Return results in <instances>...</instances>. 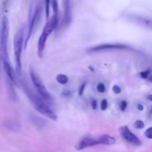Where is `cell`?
<instances>
[{
	"mask_svg": "<svg viewBox=\"0 0 152 152\" xmlns=\"http://www.w3.org/2000/svg\"><path fill=\"white\" fill-rule=\"evenodd\" d=\"M137 109L139 110V111H143L144 106L142 105V104L139 103V104H138V105H137Z\"/></svg>",
	"mask_w": 152,
	"mask_h": 152,
	"instance_id": "obj_25",
	"label": "cell"
},
{
	"mask_svg": "<svg viewBox=\"0 0 152 152\" xmlns=\"http://www.w3.org/2000/svg\"><path fill=\"white\" fill-rule=\"evenodd\" d=\"M86 86V83H83V84H82V86H80V89H79V95H80V96H82V95L83 94V92H84Z\"/></svg>",
	"mask_w": 152,
	"mask_h": 152,
	"instance_id": "obj_23",
	"label": "cell"
},
{
	"mask_svg": "<svg viewBox=\"0 0 152 152\" xmlns=\"http://www.w3.org/2000/svg\"><path fill=\"white\" fill-rule=\"evenodd\" d=\"M65 4V12H64V25H68L71 22V2L69 1H64Z\"/></svg>",
	"mask_w": 152,
	"mask_h": 152,
	"instance_id": "obj_11",
	"label": "cell"
},
{
	"mask_svg": "<svg viewBox=\"0 0 152 152\" xmlns=\"http://www.w3.org/2000/svg\"><path fill=\"white\" fill-rule=\"evenodd\" d=\"M56 81L59 83V84L65 85L68 83V77H67L66 75H65V74H58V75H56Z\"/></svg>",
	"mask_w": 152,
	"mask_h": 152,
	"instance_id": "obj_14",
	"label": "cell"
},
{
	"mask_svg": "<svg viewBox=\"0 0 152 152\" xmlns=\"http://www.w3.org/2000/svg\"><path fill=\"white\" fill-rule=\"evenodd\" d=\"M134 126L137 129H143L144 126H145V124H144L142 120H137L134 123Z\"/></svg>",
	"mask_w": 152,
	"mask_h": 152,
	"instance_id": "obj_16",
	"label": "cell"
},
{
	"mask_svg": "<svg viewBox=\"0 0 152 152\" xmlns=\"http://www.w3.org/2000/svg\"><path fill=\"white\" fill-rule=\"evenodd\" d=\"M23 88L28 97L29 98L31 102L34 105V108L38 112H39L43 116L48 117L51 120L56 121L57 120L58 117L56 113L53 111V110L51 109L48 105V104L45 102V100H43L40 96L36 94L26 83H23Z\"/></svg>",
	"mask_w": 152,
	"mask_h": 152,
	"instance_id": "obj_2",
	"label": "cell"
},
{
	"mask_svg": "<svg viewBox=\"0 0 152 152\" xmlns=\"http://www.w3.org/2000/svg\"><path fill=\"white\" fill-rule=\"evenodd\" d=\"M150 74H151V70L148 69V70H145V71H141L140 73V76L141 77V78L142 79H148L149 77Z\"/></svg>",
	"mask_w": 152,
	"mask_h": 152,
	"instance_id": "obj_15",
	"label": "cell"
},
{
	"mask_svg": "<svg viewBox=\"0 0 152 152\" xmlns=\"http://www.w3.org/2000/svg\"><path fill=\"white\" fill-rule=\"evenodd\" d=\"M99 140H100L101 145H111L115 143L116 140L114 137L111 136L108 134H104L99 136Z\"/></svg>",
	"mask_w": 152,
	"mask_h": 152,
	"instance_id": "obj_12",
	"label": "cell"
},
{
	"mask_svg": "<svg viewBox=\"0 0 152 152\" xmlns=\"http://www.w3.org/2000/svg\"><path fill=\"white\" fill-rule=\"evenodd\" d=\"M148 81L151 82V83H152V74H151V75L149 76V77H148Z\"/></svg>",
	"mask_w": 152,
	"mask_h": 152,
	"instance_id": "obj_28",
	"label": "cell"
},
{
	"mask_svg": "<svg viewBox=\"0 0 152 152\" xmlns=\"http://www.w3.org/2000/svg\"><path fill=\"white\" fill-rule=\"evenodd\" d=\"M107 107H108V101L105 99H102L100 104L101 110H102V111H105V110L107 109Z\"/></svg>",
	"mask_w": 152,
	"mask_h": 152,
	"instance_id": "obj_19",
	"label": "cell"
},
{
	"mask_svg": "<svg viewBox=\"0 0 152 152\" xmlns=\"http://www.w3.org/2000/svg\"><path fill=\"white\" fill-rule=\"evenodd\" d=\"M50 1H45V14H46V18L49 19V14H50V12H49V4H50Z\"/></svg>",
	"mask_w": 152,
	"mask_h": 152,
	"instance_id": "obj_22",
	"label": "cell"
},
{
	"mask_svg": "<svg viewBox=\"0 0 152 152\" xmlns=\"http://www.w3.org/2000/svg\"><path fill=\"white\" fill-rule=\"evenodd\" d=\"M30 75H31V81H32L33 84L34 85V86H35L36 88H37L40 97H41L43 100L46 101V102H51V101L53 100V96H52V95L49 93L48 91L47 90L46 87L45 86L44 83H42L41 79L39 77V76L37 75V73L34 71H33L32 69H31Z\"/></svg>",
	"mask_w": 152,
	"mask_h": 152,
	"instance_id": "obj_5",
	"label": "cell"
},
{
	"mask_svg": "<svg viewBox=\"0 0 152 152\" xmlns=\"http://www.w3.org/2000/svg\"><path fill=\"white\" fill-rule=\"evenodd\" d=\"M145 136L148 139H152V127L147 129V130L145 132Z\"/></svg>",
	"mask_w": 152,
	"mask_h": 152,
	"instance_id": "obj_21",
	"label": "cell"
},
{
	"mask_svg": "<svg viewBox=\"0 0 152 152\" xmlns=\"http://www.w3.org/2000/svg\"><path fill=\"white\" fill-rule=\"evenodd\" d=\"M150 113H151V114H152V108H151V111H150Z\"/></svg>",
	"mask_w": 152,
	"mask_h": 152,
	"instance_id": "obj_29",
	"label": "cell"
},
{
	"mask_svg": "<svg viewBox=\"0 0 152 152\" xmlns=\"http://www.w3.org/2000/svg\"><path fill=\"white\" fill-rule=\"evenodd\" d=\"M51 4L53 11V16L48 20L47 23L45 24L44 28H43L42 33L40 35V37L38 41L37 52H38V56L39 58L42 57L43 51L45 50V44L48 38L50 36V34L53 32V31L58 24V11H59L58 2L56 1H53Z\"/></svg>",
	"mask_w": 152,
	"mask_h": 152,
	"instance_id": "obj_1",
	"label": "cell"
},
{
	"mask_svg": "<svg viewBox=\"0 0 152 152\" xmlns=\"http://www.w3.org/2000/svg\"><path fill=\"white\" fill-rule=\"evenodd\" d=\"M63 94H64L65 95V96H69V95H70V94H71V93H70V91H68V90H65V91L63 92Z\"/></svg>",
	"mask_w": 152,
	"mask_h": 152,
	"instance_id": "obj_26",
	"label": "cell"
},
{
	"mask_svg": "<svg viewBox=\"0 0 152 152\" xmlns=\"http://www.w3.org/2000/svg\"><path fill=\"white\" fill-rule=\"evenodd\" d=\"M147 99H148V100L150 101H152V94H149L147 96Z\"/></svg>",
	"mask_w": 152,
	"mask_h": 152,
	"instance_id": "obj_27",
	"label": "cell"
},
{
	"mask_svg": "<svg viewBox=\"0 0 152 152\" xmlns=\"http://www.w3.org/2000/svg\"><path fill=\"white\" fill-rule=\"evenodd\" d=\"M127 106H128V102H126V100H122L121 102H120V108L122 111H126Z\"/></svg>",
	"mask_w": 152,
	"mask_h": 152,
	"instance_id": "obj_18",
	"label": "cell"
},
{
	"mask_svg": "<svg viewBox=\"0 0 152 152\" xmlns=\"http://www.w3.org/2000/svg\"><path fill=\"white\" fill-rule=\"evenodd\" d=\"M4 63V68L5 70V72L7 74V77H9V79L10 80V81H12L13 83H15V77L14 74H13V71L12 70L11 66L10 65V62H3Z\"/></svg>",
	"mask_w": 152,
	"mask_h": 152,
	"instance_id": "obj_13",
	"label": "cell"
},
{
	"mask_svg": "<svg viewBox=\"0 0 152 152\" xmlns=\"http://www.w3.org/2000/svg\"><path fill=\"white\" fill-rule=\"evenodd\" d=\"M120 133L121 134L122 137L126 141H127L129 143L132 144V145H137V146H139L142 144L140 140L132 132V131L129 129V127L126 126H123L122 127L120 128Z\"/></svg>",
	"mask_w": 152,
	"mask_h": 152,
	"instance_id": "obj_7",
	"label": "cell"
},
{
	"mask_svg": "<svg viewBox=\"0 0 152 152\" xmlns=\"http://www.w3.org/2000/svg\"><path fill=\"white\" fill-rule=\"evenodd\" d=\"M97 145H101L99 137H94L87 136L83 137L78 142V144L76 145V149L80 151V150L85 149L86 148H90V147H93Z\"/></svg>",
	"mask_w": 152,
	"mask_h": 152,
	"instance_id": "obj_8",
	"label": "cell"
},
{
	"mask_svg": "<svg viewBox=\"0 0 152 152\" xmlns=\"http://www.w3.org/2000/svg\"><path fill=\"white\" fill-rule=\"evenodd\" d=\"M96 88H97V91L99 93H104V92L105 91V86L102 83H99V84L97 85Z\"/></svg>",
	"mask_w": 152,
	"mask_h": 152,
	"instance_id": "obj_17",
	"label": "cell"
},
{
	"mask_svg": "<svg viewBox=\"0 0 152 152\" xmlns=\"http://www.w3.org/2000/svg\"><path fill=\"white\" fill-rule=\"evenodd\" d=\"M125 18L135 25L152 30V18L151 17L135 13H128L125 16Z\"/></svg>",
	"mask_w": 152,
	"mask_h": 152,
	"instance_id": "obj_6",
	"label": "cell"
},
{
	"mask_svg": "<svg viewBox=\"0 0 152 152\" xmlns=\"http://www.w3.org/2000/svg\"><path fill=\"white\" fill-rule=\"evenodd\" d=\"M9 37V21L7 16H4L1 19L0 28V51L3 62H9L7 54V44Z\"/></svg>",
	"mask_w": 152,
	"mask_h": 152,
	"instance_id": "obj_3",
	"label": "cell"
},
{
	"mask_svg": "<svg viewBox=\"0 0 152 152\" xmlns=\"http://www.w3.org/2000/svg\"><path fill=\"white\" fill-rule=\"evenodd\" d=\"M24 32L23 30L20 29L15 34L13 39V51H14L15 63H16V71L19 75L21 74L22 71V62H21V56H22V47L24 43Z\"/></svg>",
	"mask_w": 152,
	"mask_h": 152,
	"instance_id": "obj_4",
	"label": "cell"
},
{
	"mask_svg": "<svg viewBox=\"0 0 152 152\" xmlns=\"http://www.w3.org/2000/svg\"><path fill=\"white\" fill-rule=\"evenodd\" d=\"M112 90L115 94H119L121 93L122 91L121 88H120L119 86H117V85H114V86H113Z\"/></svg>",
	"mask_w": 152,
	"mask_h": 152,
	"instance_id": "obj_20",
	"label": "cell"
},
{
	"mask_svg": "<svg viewBox=\"0 0 152 152\" xmlns=\"http://www.w3.org/2000/svg\"><path fill=\"white\" fill-rule=\"evenodd\" d=\"M91 107L93 109H96V107H97V102H96V99H91Z\"/></svg>",
	"mask_w": 152,
	"mask_h": 152,
	"instance_id": "obj_24",
	"label": "cell"
},
{
	"mask_svg": "<svg viewBox=\"0 0 152 152\" xmlns=\"http://www.w3.org/2000/svg\"><path fill=\"white\" fill-rule=\"evenodd\" d=\"M129 48L127 45L122 44H105L95 46L88 50V52H99L108 50H119V49H127Z\"/></svg>",
	"mask_w": 152,
	"mask_h": 152,
	"instance_id": "obj_10",
	"label": "cell"
},
{
	"mask_svg": "<svg viewBox=\"0 0 152 152\" xmlns=\"http://www.w3.org/2000/svg\"><path fill=\"white\" fill-rule=\"evenodd\" d=\"M40 10H40L39 7H37L34 10V12H32V13H31V19H30L29 28H28V36H27V38H26V39H25V48H26L28 41H29V39H30V37H31V34H32L33 31H34V26H35L36 23H37V20H38Z\"/></svg>",
	"mask_w": 152,
	"mask_h": 152,
	"instance_id": "obj_9",
	"label": "cell"
}]
</instances>
